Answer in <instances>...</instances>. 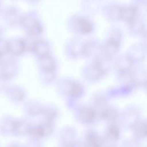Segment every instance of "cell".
Wrapping results in <instances>:
<instances>
[{
    "label": "cell",
    "instance_id": "1",
    "mask_svg": "<svg viewBox=\"0 0 147 147\" xmlns=\"http://www.w3.org/2000/svg\"><path fill=\"white\" fill-rule=\"evenodd\" d=\"M20 24L27 30L30 36H35L41 33L42 26L37 19L32 16H25L20 18Z\"/></svg>",
    "mask_w": 147,
    "mask_h": 147
},
{
    "label": "cell",
    "instance_id": "2",
    "mask_svg": "<svg viewBox=\"0 0 147 147\" xmlns=\"http://www.w3.org/2000/svg\"><path fill=\"white\" fill-rule=\"evenodd\" d=\"M18 71L17 63L12 59L3 61L1 65L0 75L6 80L15 76Z\"/></svg>",
    "mask_w": 147,
    "mask_h": 147
},
{
    "label": "cell",
    "instance_id": "3",
    "mask_svg": "<svg viewBox=\"0 0 147 147\" xmlns=\"http://www.w3.org/2000/svg\"><path fill=\"white\" fill-rule=\"evenodd\" d=\"M25 51L24 40L13 38L8 40V53L13 56H18Z\"/></svg>",
    "mask_w": 147,
    "mask_h": 147
},
{
    "label": "cell",
    "instance_id": "4",
    "mask_svg": "<svg viewBox=\"0 0 147 147\" xmlns=\"http://www.w3.org/2000/svg\"><path fill=\"white\" fill-rule=\"evenodd\" d=\"M7 98L14 102H18L24 98V92L19 87L16 86H8L5 91Z\"/></svg>",
    "mask_w": 147,
    "mask_h": 147
},
{
    "label": "cell",
    "instance_id": "5",
    "mask_svg": "<svg viewBox=\"0 0 147 147\" xmlns=\"http://www.w3.org/2000/svg\"><path fill=\"white\" fill-rule=\"evenodd\" d=\"M3 18L7 25L13 26L20 22L21 18H20L19 12L16 7H9L4 11Z\"/></svg>",
    "mask_w": 147,
    "mask_h": 147
},
{
    "label": "cell",
    "instance_id": "6",
    "mask_svg": "<svg viewBox=\"0 0 147 147\" xmlns=\"http://www.w3.org/2000/svg\"><path fill=\"white\" fill-rule=\"evenodd\" d=\"M119 47V42L108 40L105 45L102 48V54L110 59L117 53Z\"/></svg>",
    "mask_w": 147,
    "mask_h": 147
},
{
    "label": "cell",
    "instance_id": "7",
    "mask_svg": "<svg viewBox=\"0 0 147 147\" xmlns=\"http://www.w3.org/2000/svg\"><path fill=\"white\" fill-rule=\"evenodd\" d=\"M74 25L78 32L82 34H88L92 32L93 26L92 23L88 20L79 17L75 20Z\"/></svg>",
    "mask_w": 147,
    "mask_h": 147
},
{
    "label": "cell",
    "instance_id": "8",
    "mask_svg": "<svg viewBox=\"0 0 147 147\" xmlns=\"http://www.w3.org/2000/svg\"><path fill=\"white\" fill-rule=\"evenodd\" d=\"M40 65L44 74L54 73L55 62L54 59L49 55L40 58Z\"/></svg>",
    "mask_w": 147,
    "mask_h": 147
},
{
    "label": "cell",
    "instance_id": "9",
    "mask_svg": "<svg viewBox=\"0 0 147 147\" xmlns=\"http://www.w3.org/2000/svg\"><path fill=\"white\" fill-rule=\"evenodd\" d=\"M136 15L137 9L134 6L121 7L119 20L130 23L136 18Z\"/></svg>",
    "mask_w": 147,
    "mask_h": 147
},
{
    "label": "cell",
    "instance_id": "10",
    "mask_svg": "<svg viewBox=\"0 0 147 147\" xmlns=\"http://www.w3.org/2000/svg\"><path fill=\"white\" fill-rule=\"evenodd\" d=\"M133 61L128 56H122L116 61V68L119 74L129 71L133 65Z\"/></svg>",
    "mask_w": 147,
    "mask_h": 147
},
{
    "label": "cell",
    "instance_id": "11",
    "mask_svg": "<svg viewBox=\"0 0 147 147\" xmlns=\"http://www.w3.org/2000/svg\"><path fill=\"white\" fill-rule=\"evenodd\" d=\"M14 119L9 117H4L0 119V133L2 135H10L12 134V129Z\"/></svg>",
    "mask_w": 147,
    "mask_h": 147
},
{
    "label": "cell",
    "instance_id": "12",
    "mask_svg": "<svg viewBox=\"0 0 147 147\" xmlns=\"http://www.w3.org/2000/svg\"><path fill=\"white\" fill-rule=\"evenodd\" d=\"M33 52H34L39 58L48 55L49 52L48 45L44 41H36Z\"/></svg>",
    "mask_w": 147,
    "mask_h": 147
},
{
    "label": "cell",
    "instance_id": "13",
    "mask_svg": "<svg viewBox=\"0 0 147 147\" xmlns=\"http://www.w3.org/2000/svg\"><path fill=\"white\" fill-rule=\"evenodd\" d=\"M100 50H102V47H100L98 44L91 41L83 45L82 53L86 56H90L95 55V52H98Z\"/></svg>",
    "mask_w": 147,
    "mask_h": 147
},
{
    "label": "cell",
    "instance_id": "14",
    "mask_svg": "<svg viewBox=\"0 0 147 147\" xmlns=\"http://www.w3.org/2000/svg\"><path fill=\"white\" fill-rule=\"evenodd\" d=\"M130 30L135 34L139 33L143 30V24L142 22L135 18L132 22L130 23Z\"/></svg>",
    "mask_w": 147,
    "mask_h": 147
},
{
    "label": "cell",
    "instance_id": "15",
    "mask_svg": "<svg viewBox=\"0 0 147 147\" xmlns=\"http://www.w3.org/2000/svg\"><path fill=\"white\" fill-rule=\"evenodd\" d=\"M120 11H121V7L117 6H111L109 10L108 14L110 18L113 20H119Z\"/></svg>",
    "mask_w": 147,
    "mask_h": 147
},
{
    "label": "cell",
    "instance_id": "16",
    "mask_svg": "<svg viewBox=\"0 0 147 147\" xmlns=\"http://www.w3.org/2000/svg\"><path fill=\"white\" fill-rule=\"evenodd\" d=\"M0 53L3 55L8 53V40L0 37Z\"/></svg>",
    "mask_w": 147,
    "mask_h": 147
},
{
    "label": "cell",
    "instance_id": "17",
    "mask_svg": "<svg viewBox=\"0 0 147 147\" xmlns=\"http://www.w3.org/2000/svg\"><path fill=\"white\" fill-rule=\"evenodd\" d=\"M71 92L73 95L75 96H79L81 95L82 92V86L75 83H73L71 84Z\"/></svg>",
    "mask_w": 147,
    "mask_h": 147
},
{
    "label": "cell",
    "instance_id": "18",
    "mask_svg": "<svg viewBox=\"0 0 147 147\" xmlns=\"http://www.w3.org/2000/svg\"><path fill=\"white\" fill-rule=\"evenodd\" d=\"M7 80H6V79H5L1 75H0V92L3 91L5 92L7 87L8 86H7L6 82Z\"/></svg>",
    "mask_w": 147,
    "mask_h": 147
},
{
    "label": "cell",
    "instance_id": "19",
    "mask_svg": "<svg viewBox=\"0 0 147 147\" xmlns=\"http://www.w3.org/2000/svg\"><path fill=\"white\" fill-rule=\"evenodd\" d=\"M6 147H21V146H20L18 145H17L15 144H9L8 145H7Z\"/></svg>",
    "mask_w": 147,
    "mask_h": 147
},
{
    "label": "cell",
    "instance_id": "20",
    "mask_svg": "<svg viewBox=\"0 0 147 147\" xmlns=\"http://www.w3.org/2000/svg\"><path fill=\"white\" fill-rule=\"evenodd\" d=\"M3 57H4V55H3L2 54H1V53H0V65H1V64L2 63V62L3 61Z\"/></svg>",
    "mask_w": 147,
    "mask_h": 147
},
{
    "label": "cell",
    "instance_id": "21",
    "mask_svg": "<svg viewBox=\"0 0 147 147\" xmlns=\"http://www.w3.org/2000/svg\"><path fill=\"white\" fill-rule=\"evenodd\" d=\"M3 28L2 27V26L0 25V37H1V34L3 33Z\"/></svg>",
    "mask_w": 147,
    "mask_h": 147
},
{
    "label": "cell",
    "instance_id": "22",
    "mask_svg": "<svg viewBox=\"0 0 147 147\" xmlns=\"http://www.w3.org/2000/svg\"><path fill=\"white\" fill-rule=\"evenodd\" d=\"M28 1H32V2H33V1H34L35 0H28Z\"/></svg>",
    "mask_w": 147,
    "mask_h": 147
},
{
    "label": "cell",
    "instance_id": "23",
    "mask_svg": "<svg viewBox=\"0 0 147 147\" xmlns=\"http://www.w3.org/2000/svg\"><path fill=\"white\" fill-rule=\"evenodd\" d=\"M1 3H0V13H1Z\"/></svg>",
    "mask_w": 147,
    "mask_h": 147
}]
</instances>
